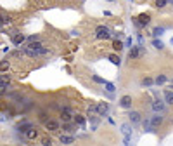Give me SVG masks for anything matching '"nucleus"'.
Returning <instances> with one entry per match:
<instances>
[{
	"mask_svg": "<svg viewBox=\"0 0 173 146\" xmlns=\"http://www.w3.org/2000/svg\"><path fill=\"white\" fill-rule=\"evenodd\" d=\"M24 54L29 56V57H38V56L48 54V49H45V47H40V49H29V47H26V49H24Z\"/></svg>",
	"mask_w": 173,
	"mask_h": 146,
	"instance_id": "1",
	"label": "nucleus"
},
{
	"mask_svg": "<svg viewBox=\"0 0 173 146\" xmlns=\"http://www.w3.org/2000/svg\"><path fill=\"white\" fill-rule=\"evenodd\" d=\"M95 37L99 38V40H109V38H111L109 28H107V26H97V30H95Z\"/></svg>",
	"mask_w": 173,
	"mask_h": 146,
	"instance_id": "2",
	"label": "nucleus"
},
{
	"mask_svg": "<svg viewBox=\"0 0 173 146\" xmlns=\"http://www.w3.org/2000/svg\"><path fill=\"white\" fill-rule=\"evenodd\" d=\"M73 117H75V111H73V108H69V106H64L61 110V118L62 122H71L73 120Z\"/></svg>",
	"mask_w": 173,
	"mask_h": 146,
	"instance_id": "3",
	"label": "nucleus"
},
{
	"mask_svg": "<svg viewBox=\"0 0 173 146\" xmlns=\"http://www.w3.org/2000/svg\"><path fill=\"white\" fill-rule=\"evenodd\" d=\"M149 23H151V16L145 14V12L140 14L137 19H135V24H137V26H145V24H149Z\"/></svg>",
	"mask_w": 173,
	"mask_h": 146,
	"instance_id": "4",
	"label": "nucleus"
},
{
	"mask_svg": "<svg viewBox=\"0 0 173 146\" xmlns=\"http://www.w3.org/2000/svg\"><path fill=\"white\" fill-rule=\"evenodd\" d=\"M23 134H24V138H26L28 141H33V139H36V138H38V131L35 129L33 125H31L29 129H26V131L23 132Z\"/></svg>",
	"mask_w": 173,
	"mask_h": 146,
	"instance_id": "5",
	"label": "nucleus"
},
{
	"mask_svg": "<svg viewBox=\"0 0 173 146\" xmlns=\"http://www.w3.org/2000/svg\"><path fill=\"white\" fill-rule=\"evenodd\" d=\"M95 108H97L99 117H106V115H107V111H109V104H107V103H99Z\"/></svg>",
	"mask_w": 173,
	"mask_h": 146,
	"instance_id": "6",
	"label": "nucleus"
},
{
	"mask_svg": "<svg viewBox=\"0 0 173 146\" xmlns=\"http://www.w3.org/2000/svg\"><path fill=\"white\" fill-rule=\"evenodd\" d=\"M45 129L47 131H59V122L52 120V118H47L45 120Z\"/></svg>",
	"mask_w": 173,
	"mask_h": 146,
	"instance_id": "7",
	"label": "nucleus"
},
{
	"mask_svg": "<svg viewBox=\"0 0 173 146\" xmlns=\"http://www.w3.org/2000/svg\"><path fill=\"white\" fill-rule=\"evenodd\" d=\"M152 110L156 111V113H163V111H165V103H163L161 97H158V99L152 103Z\"/></svg>",
	"mask_w": 173,
	"mask_h": 146,
	"instance_id": "8",
	"label": "nucleus"
},
{
	"mask_svg": "<svg viewBox=\"0 0 173 146\" xmlns=\"http://www.w3.org/2000/svg\"><path fill=\"white\" fill-rule=\"evenodd\" d=\"M128 118H130L131 125H137V124H140V122H142V118H140V113H138V111H130Z\"/></svg>",
	"mask_w": 173,
	"mask_h": 146,
	"instance_id": "9",
	"label": "nucleus"
},
{
	"mask_svg": "<svg viewBox=\"0 0 173 146\" xmlns=\"http://www.w3.org/2000/svg\"><path fill=\"white\" fill-rule=\"evenodd\" d=\"M119 106L125 108V110L131 108V96H123L121 97V99H119Z\"/></svg>",
	"mask_w": 173,
	"mask_h": 146,
	"instance_id": "10",
	"label": "nucleus"
},
{
	"mask_svg": "<svg viewBox=\"0 0 173 146\" xmlns=\"http://www.w3.org/2000/svg\"><path fill=\"white\" fill-rule=\"evenodd\" d=\"M142 54V50H140V47H131L130 49V52H128V57H130V59H137L138 56Z\"/></svg>",
	"mask_w": 173,
	"mask_h": 146,
	"instance_id": "11",
	"label": "nucleus"
},
{
	"mask_svg": "<svg viewBox=\"0 0 173 146\" xmlns=\"http://www.w3.org/2000/svg\"><path fill=\"white\" fill-rule=\"evenodd\" d=\"M11 38H12V44H14V45H21L23 42L26 40V38H24V35H21V33H16V35H12Z\"/></svg>",
	"mask_w": 173,
	"mask_h": 146,
	"instance_id": "12",
	"label": "nucleus"
},
{
	"mask_svg": "<svg viewBox=\"0 0 173 146\" xmlns=\"http://www.w3.org/2000/svg\"><path fill=\"white\" fill-rule=\"evenodd\" d=\"M59 141H61L62 144H71V143H75V138H73V136H66V134H62L61 138H59Z\"/></svg>",
	"mask_w": 173,
	"mask_h": 146,
	"instance_id": "13",
	"label": "nucleus"
},
{
	"mask_svg": "<svg viewBox=\"0 0 173 146\" xmlns=\"http://www.w3.org/2000/svg\"><path fill=\"white\" fill-rule=\"evenodd\" d=\"M161 124H163V117H159V115H156V117H152V120H151L152 129H154V127H158V125H161Z\"/></svg>",
	"mask_w": 173,
	"mask_h": 146,
	"instance_id": "14",
	"label": "nucleus"
},
{
	"mask_svg": "<svg viewBox=\"0 0 173 146\" xmlns=\"http://www.w3.org/2000/svg\"><path fill=\"white\" fill-rule=\"evenodd\" d=\"M165 103L166 104H173V92L171 90H165Z\"/></svg>",
	"mask_w": 173,
	"mask_h": 146,
	"instance_id": "15",
	"label": "nucleus"
},
{
	"mask_svg": "<svg viewBox=\"0 0 173 146\" xmlns=\"http://www.w3.org/2000/svg\"><path fill=\"white\" fill-rule=\"evenodd\" d=\"M11 23V16H5V14H0V26H7Z\"/></svg>",
	"mask_w": 173,
	"mask_h": 146,
	"instance_id": "16",
	"label": "nucleus"
},
{
	"mask_svg": "<svg viewBox=\"0 0 173 146\" xmlns=\"http://www.w3.org/2000/svg\"><path fill=\"white\" fill-rule=\"evenodd\" d=\"M73 120H75V124L80 125V127H83V125H85V118H83L82 115H75V117H73Z\"/></svg>",
	"mask_w": 173,
	"mask_h": 146,
	"instance_id": "17",
	"label": "nucleus"
},
{
	"mask_svg": "<svg viewBox=\"0 0 173 146\" xmlns=\"http://www.w3.org/2000/svg\"><path fill=\"white\" fill-rule=\"evenodd\" d=\"M109 61L113 63V64H118V66L121 64V59H119V56H116V54H111L109 56Z\"/></svg>",
	"mask_w": 173,
	"mask_h": 146,
	"instance_id": "18",
	"label": "nucleus"
},
{
	"mask_svg": "<svg viewBox=\"0 0 173 146\" xmlns=\"http://www.w3.org/2000/svg\"><path fill=\"white\" fill-rule=\"evenodd\" d=\"M121 131H123V134L128 138V136L131 134V127H130L128 124H123V125H121Z\"/></svg>",
	"mask_w": 173,
	"mask_h": 146,
	"instance_id": "19",
	"label": "nucleus"
},
{
	"mask_svg": "<svg viewBox=\"0 0 173 146\" xmlns=\"http://www.w3.org/2000/svg\"><path fill=\"white\" fill-rule=\"evenodd\" d=\"M97 113V108H95V104H92V106H88V111H87V117L92 118L94 115Z\"/></svg>",
	"mask_w": 173,
	"mask_h": 146,
	"instance_id": "20",
	"label": "nucleus"
},
{
	"mask_svg": "<svg viewBox=\"0 0 173 146\" xmlns=\"http://www.w3.org/2000/svg\"><path fill=\"white\" fill-rule=\"evenodd\" d=\"M163 33H165V28L163 26H158V28L152 30V35H154V37H159V35H163Z\"/></svg>",
	"mask_w": 173,
	"mask_h": 146,
	"instance_id": "21",
	"label": "nucleus"
},
{
	"mask_svg": "<svg viewBox=\"0 0 173 146\" xmlns=\"http://www.w3.org/2000/svg\"><path fill=\"white\" fill-rule=\"evenodd\" d=\"M7 70H9V61H7V59H4V61L0 63V71H2V73H5Z\"/></svg>",
	"mask_w": 173,
	"mask_h": 146,
	"instance_id": "22",
	"label": "nucleus"
},
{
	"mask_svg": "<svg viewBox=\"0 0 173 146\" xmlns=\"http://www.w3.org/2000/svg\"><path fill=\"white\" fill-rule=\"evenodd\" d=\"M0 83L9 85V83H11V76H9V75H0Z\"/></svg>",
	"mask_w": 173,
	"mask_h": 146,
	"instance_id": "23",
	"label": "nucleus"
},
{
	"mask_svg": "<svg viewBox=\"0 0 173 146\" xmlns=\"http://www.w3.org/2000/svg\"><path fill=\"white\" fill-rule=\"evenodd\" d=\"M165 82H166V75H158L156 76V83H158V85H163Z\"/></svg>",
	"mask_w": 173,
	"mask_h": 146,
	"instance_id": "24",
	"label": "nucleus"
},
{
	"mask_svg": "<svg viewBox=\"0 0 173 146\" xmlns=\"http://www.w3.org/2000/svg\"><path fill=\"white\" fill-rule=\"evenodd\" d=\"M152 45H154V47L158 49V50H161V49H165V44H163L161 40H154V42H152Z\"/></svg>",
	"mask_w": 173,
	"mask_h": 146,
	"instance_id": "25",
	"label": "nucleus"
},
{
	"mask_svg": "<svg viewBox=\"0 0 173 146\" xmlns=\"http://www.w3.org/2000/svg\"><path fill=\"white\" fill-rule=\"evenodd\" d=\"M113 49H114V50H121V49H123V44H121L119 40L113 42Z\"/></svg>",
	"mask_w": 173,
	"mask_h": 146,
	"instance_id": "26",
	"label": "nucleus"
},
{
	"mask_svg": "<svg viewBox=\"0 0 173 146\" xmlns=\"http://www.w3.org/2000/svg\"><path fill=\"white\" fill-rule=\"evenodd\" d=\"M92 80H94V82H97V83H106V80H104V78H100L99 75H92Z\"/></svg>",
	"mask_w": 173,
	"mask_h": 146,
	"instance_id": "27",
	"label": "nucleus"
},
{
	"mask_svg": "<svg viewBox=\"0 0 173 146\" xmlns=\"http://www.w3.org/2000/svg\"><path fill=\"white\" fill-rule=\"evenodd\" d=\"M142 85H147V87H149V85H152V78H149V76H145L144 80H142Z\"/></svg>",
	"mask_w": 173,
	"mask_h": 146,
	"instance_id": "28",
	"label": "nucleus"
},
{
	"mask_svg": "<svg viewBox=\"0 0 173 146\" xmlns=\"http://www.w3.org/2000/svg\"><path fill=\"white\" fill-rule=\"evenodd\" d=\"M4 94H7V85L5 83H0V96H4Z\"/></svg>",
	"mask_w": 173,
	"mask_h": 146,
	"instance_id": "29",
	"label": "nucleus"
},
{
	"mask_svg": "<svg viewBox=\"0 0 173 146\" xmlns=\"http://www.w3.org/2000/svg\"><path fill=\"white\" fill-rule=\"evenodd\" d=\"M168 4V0H156V7H165Z\"/></svg>",
	"mask_w": 173,
	"mask_h": 146,
	"instance_id": "30",
	"label": "nucleus"
},
{
	"mask_svg": "<svg viewBox=\"0 0 173 146\" xmlns=\"http://www.w3.org/2000/svg\"><path fill=\"white\" fill-rule=\"evenodd\" d=\"M104 85H106V89L109 90V92H113V90H114V85H113V83H111V82H106V83H104Z\"/></svg>",
	"mask_w": 173,
	"mask_h": 146,
	"instance_id": "31",
	"label": "nucleus"
},
{
	"mask_svg": "<svg viewBox=\"0 0 173 146\" xmlns=\"http://www.w3.org/2000/svg\"><path fill=\"white\" fill-rule=\"evenodd\" d=\"M144 127H145V131H151V129H152V125H151L149 120H145V122H144Z\"/></svg>",
	"mask_w": 173,
	"mask_h": 146,
	"instance_id": "32",
	"label": "nucleus"
},
{
	"mask_svg": "<svg viewBox=\"0 0 173 146\" xmlns=\"http://www.w3.org/2000/svg\"><path fill=\"white\" fill-rule=\"evenodd\" d=\"M28 40H29V42H36V40H38V35H31Z\"/></svg>",
	"mask_w": 173,
	"mask_h": 146,
	"instance_id": "33",
	"label": "nucleus"
},
{
	"mask_svg": "<svg viewBox=\"0 0 173 146\" xmlns=\"http://www.w3.org/2000/svg\"><path fill=\"white\" fill-rule=\"evenodd\" d=\"M40 120H43V122H45V120H47V115H45V113H43V111H42V113H40Z\"/></svg>",
	"mask_w": 173,
	"mask_h": 146,
	"instance_id": "34",
	"label": "nucleus"
},
{
	"mask_svg": "<svg viewBox=\"0 0 173 146\" xmlns=\"http://www.w3.org/2000/svg\"><path fill=\"white\" fill-rule=\"evenodd\" d=\"M42 144H52V141H50V139H43V141H42Z\"/></svg>",
	"mask_w": 173,
	"mask_h": 146,
	"instance_id": "35",
	"label": "nucleus"
},
{
	"mask_svg": "<svg viewBox=\"0 0 173 146\" xmlns=\"http://www.w3.org/2000/svg\"><path fill=\"white\" fill-rule=\"evenodd\" d=\"M171 45H173V38H171Z\"/></svg>",
	"mask_w": 173,
	"mask_h": 146,
	"instance_id": "36",
	"label": "nucleus"
},
{
	"mask_svg": "<svg viewBox=\"0 0 173 146\" xmlns=\"http://www.w3.org/2000/svg\"><path fill=\"white\" fill-rule=\"evenodd\" d=\"M107 2H113V0H107Z\"/></svg>",
	"mask_w": 173,
	"mask_h": 146,
	"instance_id": "37",
	"label": "nucleus"
},
{
	"mask_svg": "<svg viewBox=\"0 0 173 146\" xmlns=\"http://www.w3.org/2000/svg\"><path fill=\"white\" fill-rule=\"evenodd\" d=\"M171 83H173V78H171Z\"/></svg>",
	"mask_w": 173,
	"mask_h": 146,
	"instance_id": "38",
	"label": "nucleus"
},
{
	"mask_svg": "<svg viewBox=\"0 0 173 146\" xmlns=\"http://www.w3.org/2000/svg\"><path fill=\"white\" fill-rule=\"evenodd\" d=\"M171 4H173V0H171Z\"/></svg>",
	"mask_w": 173,
	"mask_h": 146,
	"instance_id": "39",
	"label": "nucleus"
}]
</instances>
